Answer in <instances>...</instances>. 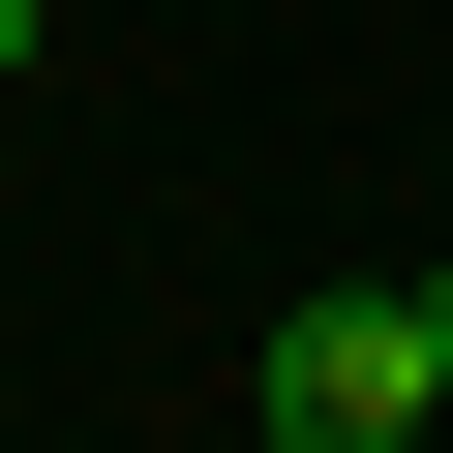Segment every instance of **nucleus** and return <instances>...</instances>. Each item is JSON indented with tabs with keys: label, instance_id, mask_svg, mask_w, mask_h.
Listing matches in <instances>:
<instances>
[{
	"label": "nucleus",
	"instance_id": "1",
	"mask_svg": "<svg viewBox=\"0 0 453 453\" xmlns=\"http://www.w3.org/2000/svg\"><path fill=\"white\" fill-rule=\"evenodd\" d=\"M423 423H453V363H423V303H393V273L273 303V363H242V453H423Z\"/></svg>",
	"mask_w": 453,
	"mask_h": 453
},
{
	"label": "nucleus",
	"instance_id": "2",
	"mask_svg": "<svg viewBox=\"0 0 453 453\" xmlns=\"http://www.w3.org/2000/svg\"><path fill=\"white\" fill-rule=\"evenodd\" d=\"M423 363H453V273H423Z\"/></svg>",
	"mask_w": 453,
	"mask_h": 453
},
{
	"label": "nucleus",
	"instance_id": "3",
	"mask_svg": "<svg viewBox=\"0 0 453 453\" xmlns=\"http://www.w3.org/2000/svg\"><path fill=\"white\" fill-rule=\"evenodd\" d=\"M0 61H31V0H0Z\"/></svg>",
	"mask_w": 453,
	"mask_h": 453
}]
</instances>
